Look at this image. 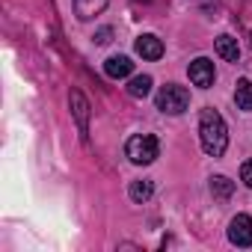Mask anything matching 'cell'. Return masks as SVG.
I'll return each mask as SVG.
<instances>
[{"label": "cell", "instance_id": "obj_8", "mask_svg": "<svg viewBox=\"0 0 252 252\" xmlns=\"http://www.w3.org/2000/svg\"><path fill=\"white\" fill-rule=\"evenodd\" d=\"M104 71H107V77L119 80V77H128V74L134 71V63H131L128 57H110V60L104 63Z\"/></svg>", "mask_w": 252, "mask_h": 252}, {"label": "cell", "instance_id": "obj_13", "mask_svg": "<svg viewBox=\"0 0 252 252\" xmlns=\"http://www.w3.org/2000/svg\"><path fill=\"white\" fill-rule=\"evenodd\" d=\"M211 190H214L217 199H228V196L234 193V184H231L225 175H214V178H211Z\"/></svg>", "mask_w": 252, "mask_h": 252}, {"label": "cell", "instance_id": "obj_6", "mask_svg": "<svg viewBox=\"0 0 252 252\" xmlns=\"http://www.w3.org/2000/svg\"><path fill=\"white\" fill-rule=\"evenodd\" d=\"M187 71H190V80H193L199 89H208V86L214 83V63H211V60H205V57L193 60Z\"/></svg>", "mask_w": 252, "mask_h": 252}, {"label": "cell", "instance_id": "obj_16", "mask_svg": "<svg viewBox=\"0 0 252 252\" xmlns=\"http://www.w3.org/2000/svg\"><path fill=\"white\" fill-rule=\"evenodd\" d=\"M110 39H113V30H110V27H104V30L95 33V42H98V45H107Z\"/></svg>", "mask_w": 252, "mask_h": 252}, {"label": "cell", "instance_id": "obj_15", "mask_svg": "<svg viewBox=\"0 0 252 252\" xmlns=\"http://www.w3.org/2000/svg\"><path fill=\"white\" fill-rule=\"evenodd\" d=\"M240 178L246 181V187H252V160H246V163L240 166Z\"/></svg>", "mask_w": 252, "mask_h": 252}, {"label": "cell", "instance_id": "obj_2", "mask_svg": "<svg viewBox=\"0 0 252 252\" xmlns=\"http://www.w3.org/2000/svg\"><path fill=\"white\" fill-rule=\"evenodd\" d=\"M158 155H160L158 137H152V134H137V137L128 140V158H131V163L146 166V163H152Z\"/></svg>", "mask_w": 252, "mask_h": 252}, {"label": "cell", "instance_id": "obj_7", "mask_svg": "<svg viewBox=\"0 0 252 252\" xmlns=\"http://www.w3.org/2000/svg\"><path fill=\"white\" fill-rule=\"evenodd\" d=\"M137 54L143 60H160L163 57V42L158 36H140L137 39Z\"/></svg>", "mask_w": 252, "mask_h": 252}, {"label": "cell", "instance_id": "obj_10", "mask_svg": "<svg viewBox=\"0 0 252 252\" xmlns=\"http://www.w3.org/2000/svg\"><path fill=\"white\" fill-rule=\"evenodd\" d=\"M234 101H237V107H240V110L252 113V83H249L246 77H240V80H237V86H234Z\"/></svg>", "mask_w": 252, "mask_h": 252}, {"label": "cell", "instance_id": "obj_1", "mask_svg": "<svg viewBox=\"0 0 252 252\" xmlns=\"http://www.w3.org/2000/svg\"><path fill=\"white\" fill-rule=\"evenodd\" d=\"M199 134H202V149L211 158H220L228 146V131H225V122L217 110H202L199 119Z\"/></svg>", "mask_w": 252, "mask_h": 252}, {"label": "cell", "instance_id": "obj_14", "mask_svg": "<svg viewBox=\"0 0 252 252\" xmlns=\"http://www.w3.org/2000/svg\"><path fill=\"white\" fill-rule=\"evenodd\" d=\"M152 193H155V184H152V181H134V184H131V199L140 202V205L149 202Z\"/></svg>", "mask_w": 252, "mask_h": 252}, {"label": "cell", "instance_id": "obj_3", "mask_svg": "<svg viewBox=\"0 0 252 252\" xmlns=\"http://www.w3.org/2000/svg\"><path fill=\"white\" fill-rule=\"evenodd\" d=\"M187 104H190V92H187L184 86L169 83V86H163V89L158 92V110H160V113L178 116V113L187 110Z\"/></svg>", "mask_w": 252, "mask_h": 252}, {"label": "cell", "instance_id": "obj_5", "mask_svg": "<svg viewBox=\"0 0 252 252\" xmlns=\"http://www.w3.org/2000/svg\"><path fill=\"white\" fill-rule=\"evenodd\" d=\"M228 240L234 246H252V220L246 214H237L228 225Z\"/></svg>", "mask_w": 252, "mask_h": 252}, {"label": "cell", "instance_id": "obj_11", "mask_svg": "<svg viewBox=\"0 0 252 252\" xmlns=\"http://www.w3.org/2000/svg\"><path fill=\"white\" fill-rule=\"evenodd\" d=\"M110 3V0H74V12H77V18H92V15H98L104 6Z\"/></svg>", "mask_w": 252, "mask_h": 252}, {"label": "cell", "instance_id": "obj_9", "mask_svg": "<svg viewBox=\"0 0 252 252\" xmlns=\"http://www.w3.org/2000/svg\"><path fill=\"white\" fill-rule=\"evenodd\" d=\"M217 54H220L225 63H237V60H240L237 39H231V36H220V39H217Z\"/></svg>", "mask_w": 252, "mask_h": 252}, {"label": "cell", "instance_id": "obj_4", "mask_svg": "<svg viewBox=\"0 0 252 252\" xmlns=\"http://www.w3.org/2000/svg\"><path fill=\"white\" fill-rule=\"evenodd\" d=\"M68 101H71V113H74V119H77L80 140L86 143V140H89V101H86V95H83L80 89H71Z\"/></svg>", "mask_w": 252, "mask_h": 252}, {"label": "cell", "instance_id": "obj_12", "mask_svg": "<svg viewBox=\"0 0 252 252\" xmlns=\"http://www.w3.org/2000/svg\"><path fill=\"white\" fill-rule=\"evenodd\" d=\"M149 92H152V77H149V74L131 77V83H128V95H134V98H146Z\"/></svg>", "mask_w": 252, "mask_h": 252}, {"label": "cell", "instance_id": "obj_17", "mask_svg": "<svg viewBox=\"0 0 252 252\" xmlns=\"http://www.w3.org/2000/svg\"><path fill=\"white\" fill-rule=\"evenodd\" d=\"M140 3H152V0H140Z\"/></svg>", "mask_w": 252, "mask_h": 252}]
</instances>
